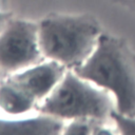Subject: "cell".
Segmentation results:
<instances>
[{"label":"cell","mask_w":135,"mask_h":135,"mask_svg":"<svg viewBox=\"0 0 135 135\" xmlns=\"http://www.w3.org/2000/svg\"><path fill=\"white\" fill-rule=\"evenodd\" d=\"M2 76H3V75H2V74H1V72H0V78H1Z\"/></svg>","instance_id":"10"},{"label":"cell","mask_w":135,"mask_h":135,"mask_svg":"<svg viewBox=\"0 0 135 135\" xmlns=\"http://www.w3.org/2000/svg\"><path fill=\"white\" fill-rule=\"evenodd\" d=\"M2 17H3V16H0V30L2 28V26H3V25L5 24V22L7 21V20H5V21L3 22V21H2V20H3V18H2Z\"/></svg>","instance_id":"9"},{"label":"cell","mask_w":135,"mask_h":135,"mask_svg":"<svg viewBox=\"0 0 135 135\" xmlns=\"http://www.w3.org/2000/svg\"><path fill=\"white\" fill-rule=\"evenodd\" d=\"M45 60L39 45L38 23L7 19L0 30V72H18Z\"/></svg>","instance_id":"5"},{"label":"cell","mask_w":135,"mask_h":135,"mask_svg":"<svg viewBox=\"0 0 135 135\" xmlns=\"http://www.w3.org/2000/svg\"><path fill=\"white\" fill-rule=\"evenodd\" d=\"M122 1H126L128 4H130L131 6H134L135 7V0H122Z\"/></svg>","instance_id":"8"},{"label":"cell","mask_w":135,"mask_h":135,"mask_svg":"<svg viewBox=\"0 0 135 135\" xmlns=\"http://www.w3.org/2000/svg\"><path fill=\"white\" fill-rule=\"evenodd\" d=\"M73 71L110 92L116 111L135 116V52L123 39L102 33L90 57Z\"/></svg>","instance_id":"1"},{"label":"cell","mask_w":135,"mask_h":135,"mask_svg":"<svg viewBox=\"0 0 135 135\" xmlns=\"http://www.w3.org/2000/svg\"><path fill=\"white\" fill-rule=\"evenodd\" d=\"M115 100L110 92L80 77L73 70L65 74L39 104L37 112L62 120L94 118L110 120Z\"/></svg>","instance_id":"3"},{"label":"cell","mask_w":135,"mask_h":135,"mask_svg":"<svg viewBox=\"0 0 135 135\" xmlns=\"http://www.w3.org/2000/svg\"><path fill=\"white\" fill-rule=\"evenodd\" d=\"M111 120L113 121L117 133L124 135H135V116L119 113L115 109L111 113Z\"/></svg>","instance_id":"7"},{"label":"cell","mask_w":135,"mask_h":135,"mask_svg":"<svg viewBox=\"0 0 135 135\" xmlns=\"http://www.w3.org/2000/svg\"><path fill=\"white\" fill-rule=\"evenodd\" d=\"M66 68L54 60H43L0 78V112L5 116H24L37 111L61 80Z\"/></svg>","instance_id":"4"},{"label":"cell","mask_w":135,"mask_h":135,"mask_svg":"<svg viewBox=\"0 0 135 135\" xmlns=\"http://www.w3.org/2000/svg\"><path fill=\"white\" fill-rule=\"evenodd\" d=\"M65 120L39 113L35 116L0 117V135L62 134Z\"/></svg>","instance_id":"6"},{"label":"cell","mask_w":135,"mask_h":135,"mask_svg":"<svg viewBox=\"0 0 135 135\" xmlns=\"http://www.w3.org/2000/svg\"><path fill=\"white\" fill-rule=\"evenodd\" d=\"M43 57L68 70L80 66L95 50L102 34L99 23L89 15H53L38 23Z\"/></svg>","instance_id":"2"}]
</instances>
